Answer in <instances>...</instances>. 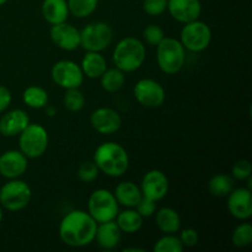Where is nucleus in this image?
<instances>
[{"mask_svg":"<svg viewBox=\"0 0 252 252\" xmlns=\"http://www.w3.org/2000/svg\"><path fill=\"white\" fill-rule=\"evenodd\" d=\"M143 10L149 16H160L167 10V0H144Z\"/></svg>","mask_w":252,"mask_h":252,"instance_id":"obj_35","label":"nucleus"},{"mask_svg":"<svg viewBox=\"0 0 252 252\" xmlns=\"http://www.w3.org/2000/svg\"><path fill=\"white\" fill-rule=\"evenodd\" d=\"M113 39V30L107 22L94 21L80 31V47L86 52H102Z\"/></svg>","mask_w":252,"mask_h":252,"instance_id":"obj_8","label":"nucleus"},{"mask_svg":"<svg viewBox=\"0 0 252 252\" xmlns=\"http://www.w3.org/2000/svg\"><path fill=\"white\" fill-rule=\"evenodd\" d=\"M231 241L236 248H246L252 243V225L250 223H241L234 229Z\"/></svg>","mask_w":252,"mask_h":252,"instance_id":"obj_31","label":"nucleus"},{"mask_svg":"<svg viewBox=\"0 0 252 252\" xmlns=\"http://www.w3.org/2000/svg\"><path fill=\"white\" fill-rule=\"evenodd\" d=\"M155 223L162 234H176L181 230V217L170 207H164L155 212Z\"/></svg>","mask_w":252,"mask_h":252,"instance_id":"obj_22","label":"nucleus"},{"mask_svg":"<svg viewBox=\"0 0 252 252\" xmlns=\"http://www.w3.org/2000/svg\"><path fill=\"white\" fill-rule=\"evenodd\" d=\"M228 211L239 220H248L252 217V194L250 189H233L228 194Z\"/></svg>","mask_w":252,"mask_h":252,"instance_id":"obj_15","label":"nucleus"},{"mask_svg":"<svg viewBox=\"0 0 252 252\" xmlns=\"http://www.w3.org/2000/svg\"><path fill=\"white\" fill-rule=\"evenodd\" d=\"M97 223L88 211L69 212L59 224V238L70 248H84L95 241Z\"/></svg>","mask_w":252,"mask_h":252,"instance_id":"obj_1","label":"nucleus"},{"mask_svg":"<svg viewBox=\"0 0 252 252\" xmlns=\"http://www.w3.org/2000/svg\"><path fill=\"white\" fill-rule=\"evenodd\" d=\"M69 12L78 19H84L95 12L98 0H66Z\"/></svg>","mask_w":252,"mask_h":252,"instance_id":"obj_28","label":"nucleus"},{"mask_svg":"<svg viewBox=\"0 0 252 252\" xmlns=\"http://www.w3.org/2000/svg\"><path fill=\"white\" fill-rule=\"evenodd\" d=\"M126 73H123L118 68H110L106 69L105 73L101 75V86L107 93H117L123 88L126 83Z\"/></svg>","mask_w":252,"mask_h":252,"instance_id":"obj_27","label":"nucleus"},{"mask_svg":"<svg viewBox=\"0 0 252 252\" xmlns=\"http://www.w3.org/2000/svg\"><path fill=\"white\" fill-rule=\"evenodd\" d=\"M116 199L118 204L125 208H134L143 197L140 187L132 181H123L116 186L115 192Z\"/></svg>","mask_w":252,"mask_h":252,"instance_id":"obj_21","label":"nucleus"},{"mask_svg":"<svg viewBox=\"0 0 252 252\" xmlns=\"http://www.w3.org/2000/svg\"><path fill=\"white\" fill-rule=\"evenodd\" d=\"M27 167L29 159L20 150H6L0 155V175L5 179H20Z\"/></svg>","mask_w":252,"mask_h":252,"instance_id":"obj_16","label":"nucleus"},{"mask_svg":"<svg viewBox=\"0 0 252 252\" xmlns=\"http://www.w3.org/2000/svg\"><path fill=\"white\" fill-rule=\"evenodd\" d=\"M51 78L56 85L59 88L68 90V89H78L84 83V73L78 63L69 59L59 61L52 66Z\"/></svg>","mask_w":252,"mask_h":252,"instance_id":"obj_10","label":"nucleus"},{"mask_svg":"<svg viewBox=\"0 0 252 252\" xmlns=\"http://www.w3.org/2000/svg\"><path fill=\"white\" fill-rule=\"evenodd\" d=\"M186 59V49L180 39L164 37L157 46V62L160 70L167 75L181 71Z\"/></svg>","mask_w":252,"mask_h":252,"instance_id":"obj_4","label":"nucleus"},{"mask_svg":"<svg viewBox=\"0 0 252 252\" xmlns=\"http://www.w3.org/2000/svg\"><path fill=\"white\" fill-rule=\"evenodd\" d=\"M93 161L100 172L110 177H121L129 167V155L118 143L105 142L96 148Z\"/></svg>","mask_w":252,"mask_h":252,"instance_id":"obj_2","label":"nucleus"},{"mask_svg":"<svg viewBox=\"0 0 252 252\" xmlns=\"http://www.w3.org/2000/svg\"><path fill=\"white\" fill-rule=\"evenodd\" d=\"M123 252H145L143 249H137V248H127L123 249Z\"/></svg>","mask_w":252,"mask_h":252,"instance_id":"obj_39","label":"nucleus"},{"mask_svg":"<svg viewBox=\"0 0 252 252\" xmlns=\"http://www.w3.org/2000/svg\"><path fill=\"white\" fill-rule=\"evenodd\" d=\"M42 16L49 25L65 22L69 17V7L66 0H43L41 6Z\"/></svg>","mask_w":252,"mask_h":252,"instance_id":"obj_20","label":"nucleus"},{"mask_svg":"<svg viewBox=\"0 0 252 252\" xmlns=\"http://www.w3.org/2000/svg\"><path fill=\"white\" fill-rule=\"evenodd\" d=\"M234 189L233 176L226 174H218L211 177L208 181V191L214 197H226Z\"/></svg>","mask_w":252,"mask_h":252,"instance_id":"obj_26","label":"nucleus"},{"mask_svg":"<svg viewBox=\"0 0 252 252\" xmlns=\"http://www.w3.org/2000/svg\"><path fill=\"white\" fill-rule=\"evenodd\" d=\"M212 41V30L206 22L194 20V21L184 24V27L180 33V42L185 49L189 52L204 51L208 48Z\"/></svg>","mask_w":252,"mask_h":252,"instance_id":"obj_9","label":"nucleus"},{"mask_svg":"<svg viewBox=\"0 0 252 252\" xmlns=\"http://www.w3.org/2000/svg\"><path fill=\"white\" fill-rule=\"evenodd\" d=\"M80 68L84 76L90 79H100L107 69V62L101 52H86L81 59Z\"/></svg>","mask_w":252,"mask_h":252,"instance_id":"obj_23","label":"nucleus"},{"mask_svg":"<svg viewBox=\"0 0 252 252\" xmlns=\"http://www.w3.org/2000/svg\"><path fill=\"white\" fill-rule=\"evenodd\" d=\"M31 198V187L20 179L9 180L0 189V206L9 212L22 211L29 206Z\"/></svg>","mask_w":252,"mask_h":252,"instance_id":"obj_7","label":"nucleus"},{"mask_svg":"<svg viewBox=\"0 0 252 252\" xmlns=\"http://www.w3.org/2000/svg\"><path fill=\"white\" fill-rule=\"evenodd\" d=\"M90 125L100 134L111 135L120 130L122 117L113 108L100 107L91 113Z\"/></svg>","mask_w":252,"mask_h":252,"instance_id":"obj_14","label":"nucleus"},{"mask_svg":"<svg viewBox=\"0 0 252 252\" xmlns=\"http://www.w3.org/2000/svg\"><path fill=\"white\" fill-rule=\"evenodd\" d=\"M88 212L96 223L115 220L120 212V204L113 192L106 189H95L88 201Z\"/></svg>","mask_w":252,"mask_h":252,"instance_id":"obj_6","label":"nucleus"},{"mask_svg":"<svg viewBox=\"0 0 252 252\" xmlns=\"http://www.w3.org/2000/svg\"><path fill=\"white\" fill-rule=\"evenodd\" d=\"M12 101L11 91L4 85H0V113L5 112L10 107Z\"/></svg>","mask_w":252,"mask_h":252,"instance_id":"obj_38","label":"nucleus"},{"mask_svg":"<svg viewBox=\"0 0 252 252\" xmlns=\"http://www.w3.org/2000/svg\"><path fill=\"white\" fill-rule=\"evenodd\" d=\"M133 94L138 102L148 108H158L164 105L166 93L159 81L150 78L140 79L133 89Z\"/></svg>","mask_w":252,"mask_h":252,"instance_id":"obj_11","label":"nucleus"},{"mask_svg":"<svg viewBox=\"0 0 252 252\" xmlns=\"http://www.w3.org/2000/svg\"><path fill=\"white\" fill-rule=\"evenodd\" d=\"M22 100H24L25 105L29 107L39 110V108L47 107L49 96L46 89H43L42 86L31 85L25 89V91L22 93Z\"/></svg>","mask_w":252,"mask_h":252,"instance_id":"obj_25","label":"nucleus"},{"mask_svg":"<svg viewBox=\"0 0 252 252\" xmlns=\"http://www.w3.org/2000/svg\"><path fill=\"white\" fill-rule=\"evenodd\" d=\"M98 174H100V170L94 161L83 162L78 169L79 180L85 184H91L95 181L98 177Z\"/></svg>","mask_w":252,"mask_h":252,"instance_id":"obj_32","label":"nucleus"},{"mask_svg":"<svg viewBox=\"0 0 252 252\" xmlns=\"http://www.w3.org/2000/svg\"><path fill=\"white\" fill-rule=\"evenodd\" d=\"M179 238L184 248H193L199 241L198 231L193 228H186L184 230H180Z\"/></svg>","mask_w":252,"mask_h":252,"instance_id":"obj_37","label":"nucleus"},{"mask_svg":"<svg viewBox=\"0 0 252 252\" xmlns=\"http://www.w3.org/2000/svg\"><path fill=\"white\" fill-rule=\"evenodd\" d=\"M63 101L66 110L70 111V112H79L85 106V96L80 91V88L68 89V90H65V95H64Z\"/></svg>","mask_w":252,"mask_h":252,"instance_id":"obj_30","label":"nucleus"},{"mask_svg":"<svg viewBox=\"0 0 252 252\" xmlns=\"http://www.w3.org/2000/svg\"><path fill=\"white\" fill-rule=\"evenodd\" d=\"M167 11L181 24L194 21L202 14L201 0H167Z\"/></svg>","mask_w":252,"mask_h":252,"instance_id":"obj_17","label":"nucleus"},{"mask_svg":"<svg viewBox=\"0 0 252 252\" xmlns=\"http://www.w3.org/2000/svg\"><path fill=\"white\" fill-rule=\"evenodd\" d=\"M20 152L27 159H38L46 154L49 145V135L39 123H31L19 135Z\"/></svg>","mask_w":252,"mask_h":252,"instance_id":"obj_5","label":"nucleus"},{"mask_svg":"<svg viewBox=\"0 0 252 252\" xmlns=\"http://www.w3.org/2000/svg\"><path fill=\"white\" fill-rule=\"evenodd\" d=\"M143 218L134 208H127L122 212H118L115 221L122 233L134 234L139 231L143 226Z\"/></svg>","mask_w":252,"mask_h":252,"instance_id":"obj_24","label":"nucleus"},{"mask_svg":"<svg viewBox=\"0 0 252 252\" xmlns=\"http://www.w3.org/2000/svg\"><path fill=\"white\" fill-rule=\"evenodd\" d=\"M140 191L143 197L159 202L166 197L170 185L167 176L160 170H150L143 176L140 184Z\"/></svg>","mask_w":252,"mask_h":252,"instance_id":"obj_12","label":"nucleus"},{"mask_svg":"<svg viewBox=\"0 0 252 252\" xmlns=\"http://www.w3.org/2000/svg\"><path fill=\"white\" fill-rule=\"evenodd\" d=\"M147 58L144 43L135 37L122 38L113 49L112 61L116 68L123 73H133L142 68Z\"/></svg>","mask_w":252,"mask_h":252,"instance_id":"obj_3","label":"nucleus"},{"mask_svg":"<svg viewBox=\"0 0 252 252\" xmlns=\"http://www.w3.org/2000/svg\"><path fill=\"white\" fill-rule=\"evenodd\" d=\"M182 250L184 245L175 234H164L154 245L155 252H181Z\"/></svg>","mask_w":252,"mask_h":252,"instance_id":"obj_29","label":"nucleus"},{"mask_svg":"<svg viewBox=\"0 0 252 252\" xmlns=\"http://www.w3.org/2000/svg\"><path fill=\"white\" fill-rule=\"evenodd\" d=\"M134 209L143 218H150L157 212V202L150 198H147V197H142L137 206L134 207Z\"/></svg>","mask_w":252,"mask_h":252,"instance_id":"obj_36","label":"nucleus"},{"mask_svg":"<svg viewBox=\"0 0 252 252\" xmlns=\"http://www.w3.org/2000/svg\"><path fill=\"white\" fill-rule=\"evenodd\" d=\"M122 234L115 220L98 223L95 240L102 250H113L120 245Z\"/></svg>","mask_w":252,"mask_h":252,"instance_id":"obj_19","label":"nucleus"},{"mask_svg":"<svg viewBox=\"0 0 252 252\" xmlns=\"http://www.w3.org/2000/svg\"><path fill=\"white\" fill-rule=\"evenodd\" d=\"M143 37H144L145 42H147L149 46H155L157 47L160 42L162 41V38L165 37L164 30L159 26V25L150 24L143 31Z\"/></svg>","mask_w":252,"mask_h":252,"instance_id":"obj_33","label":"nucleus"},{"mask_svg":"<svg viewBox=\"0 0 252 252\" xmlns=\"http://www.w3.org/2000/svg\"><path fill=\"white\" fill-rule=\"evenodd\" d=\"M49 36H51L52 42L63 51L71 52L80 47V30L66 21L52 25L49 30Z\"/></svg>","mask_w":252,"mask_h":252,"instance_id":"obj_13","label":"nucleus"},{"mask_svg":"<svg viewBox=\"0 0 252 252\" xmlns=\"http://www.w3.org/2000/svg\"><path fill=\"white\" fill-rule=\"evenodd\" d=\"M2 217H4V213H2V207L0 206V223H1L2 220Z\"/></svg>","mask_w":252,"mask_h":252,"instance_id":"obj_40","label":"nucleus"},{"mask_svg":"<svg viewBox=\"0 0 252 252\" xmlns=\"http://www.w3.org/2000/svg\"><path fill=\"white\" fill-rule=\"evenodd\" d=\"M7 1H9V0H0V6H1V5H4V4H6Z\"/></svg>","mask_w":252,"mask_h":252,"instance_id":"obj_41","label":"nucleus"},{"mask_svg":"<svg viewBox=\"0 0 252 252\" xmlns=\"http://www.w3.org/2000/svg\"><path fill=\"white\" fill-rule=\"evenodd\" d=\"M231 174H233V177L235 180H239V181H246L248 179H250L252 175L251 162L246 159L238 160V161L234 164Z\"/></svg>","mask_w":252,"mask_h":252,"instance_id":"obj_34","label":"nucleus"},{"mask_svg":"<svg viewBox=\"0 0 252 252\" xmlns=\"http://www.w3.org/2000/svg\"><path fill=\"white\" fill-rule=\"evenodd\" d=\"M29 125L30 117L24 110H11L0 118V134L6 138L17 137Z\"/></svg>","mask_w":252,"mask_h":252,"instance_id":"obj_18","label":"nucleus"}]
</instances>
